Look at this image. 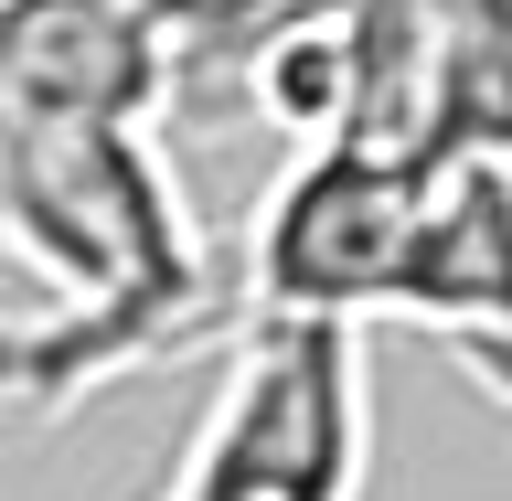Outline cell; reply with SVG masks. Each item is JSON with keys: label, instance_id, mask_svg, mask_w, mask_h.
<instances>
[{"label": "cell", "instance_id": "obj_1", "mask_svg": "<svg viewBox=\"0 0 512 501\" xmlns=\"http://www.w3.org/2000/svg\"><path fill=\"white\" fill-rule=\"evenodd\" d=\"M363 448H374L363 320L246 310L235 352H224V384L160 501H352Z\"/></svg>", "mask_w": 512, "mask_h": 501}, {"label": "cell", "instance_id": "obj_2", "mask_svg": "<svg viewBox=\"0 0 512 501\" xmlns=\"http://www.w3.org/2000/svg\"><path fill=\"white\" fill-rule=\"evenodd\" d=\"M416 192H427V160L395 150V139H363V128L299 139L278 192L256 203L235 320L246 310H278V320H374V310H395Z\"/></svg>", "mask_w": 512, "mask_h": 501}, {"label": "cell", "instance_id": "obj_3", "mask_svg": "<svg viewBox=\"0 0 512 501\" xmlns=\"http://www.w3.org/2000/svg\"><path fill=\"white\" fill-rule=\"evenodd\" d=\"M395 320L438 342H512V150H438L395 267Z\"/></svg>", "mask_w": 512, "mask_h": 501}, {"label": "cell", "instance_id": "obj_4", "mask_svg": "<svg viewBox=\"0 0 512 501\" xmlns=\"http://www.w3.org/2000/svg\"><path fill=\"white\" fill-rule=\"evenodd\" d=\"M480 11H491V32H502V43H512V0H480Z\"/></svg>", "mask_w": 512, "mask_h": 501}]
</instances>
